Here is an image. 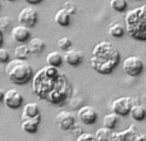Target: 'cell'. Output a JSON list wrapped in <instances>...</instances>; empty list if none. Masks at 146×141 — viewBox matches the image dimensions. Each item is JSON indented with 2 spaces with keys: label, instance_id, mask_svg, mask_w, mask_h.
Returning <instances> with one entry per match:
<instances>
[{
  "label": "cell",
  "instance_id": "4316f807",
  "mask_svg": "<svg viewBox=\"0 0 146 141\" xmlns=\"http://www.w3.org/2000/svg\"><path fill=\"white\" fill-rule=\"evenodd\" d=\"M9 61H10L9 50H7V49H4V48H0V63L7 64Z\"/></svg>",
  "mask_w": 146,
  "mask_h": 141
},
{
  "label": "cell",
  "instance_id": "7402d4cb",
  "mask_svg": "<svg viewBox=\"0 0 146 141\" xmlns=\"http://www.w3.org/2000/svg\"><path fill=\"white\" fill-rule=\"evenodd\" d=\"M28 55H30V49H28L27 45L22 44V45H18L17 48L14 49V57L15 59H26L27 61Z\"/></svg>",
  "mask_w": 146,
  "mask_h": 141
},
{
  "label": "cell",
  "instance_id": "83f0119b",
  "mask_svg": "<svg viewBox=\"0 0 146 141\" xmlns=\"http://www.w3.org/2000/svg\"><path fill=\"white\" fill-rule=\"evenodd\" d=\"M76 141H98V140H96L95 135L90 134V132H82Z\"/></svg>",
  "mask_w": 146,
  "mask_h": 141
},
{
  "label": "cell",
  "instance_id": "3957f363",
  "mask_svg": "<svg viewBox=\"0 0 146 141\" xmlns=\"http://www.w3.org/2000/svg\"><path fill=\"white\" fill-rule=\"evenodd\" d=\"M126 32L133 40L146 41V4L131 9L124 15Z\"/></svg>",
  "mask_w": 146,
  "mask_h": 141
},
{
  "label": "cell",
  "instance_id": "8d00e7d4",
  "mask_svg": "<svg viewBox=\"0 0 146 141\" xmlns=\"http://www.w3.org/2000/svg\"><path fill=\"white\" fill-rule=\"evenodd\" d=\"M0 8H1V4H0Z\"/></svg>",
  "mask_w": 146,
  "mask_h": 141
},
{
  "label": "cell",
  "instance_id": "ffe728a7",
  "mask_svg": "<svg viewBox=\"0 0 146 141\" xmlns=\"http://www.w3.org/2000/svg\"><path fill=\"white\" fill-rule=\"evenodd\" d=\"M108 32H109V35H110L111 37L121 39V37H123V36H124V33H126V30H124V27L121 25V23L114 22V23H111V25L109 26Z\"/></svg>",
  "mask_w": 146,
  "mask_h": 141
},
{
  "label": "cell",
  "instance_id": "d4e9b609",
  "mask_svg": "<svg viewBox=\"0 0 146 141\" xmlns=\"http://www.w3.org/2000/svg\"><path fill=\"white\" fill-rule=\"evenodd\" d=\"M58 48L63 51H67L69 49H72V40L67 36H63L58 40Z\"/></svg>",
  "mask_w": 146,
  "mask_h": 141
},
{
  "label": "cell",
  "instance_id": "7a4b0ae2",
  "mask_svg": "<svg viewBox=\"0 0 146 141\" xmlns=\"http://www.w3.org/2000/svg\"><path fill=\"white\" fill-rule=\"evenodd\" d=\"M121 62L118 49L109 41H100L95 45L91 54L90 64L100 74H110Z\"/></svg>",
  "mask_w": 146,
  "mask_h": 141
},
{
  "label": "cell",
  "instance_id": "52a82bcc",
  "mask_svg": "<svg viewBox=\"0 0 146 141\" xmlns=\"http://www.w3.org/2000/svg\"><path fill=\"white\" fill-rule=\"evenodd\" d=\"M37 18H38L37 10H35L31 5H28V7L22 8V10L19 12V14H18V22H19V25L25 26L27 28H32L37 23Z\"/></svg>",
  "mask_w": 146,
  "mask_h": 141
},
{
  "label": "cell",
  "instance_id": "1f68e13d",
  "mask_svg": "<svg viewBox=\"0 0 146 141\" xmlns=\"http://www.w3.org/2000/svg\"><path fill=\"white\" fill-rule=\"evenodd\" d=\"M3 43H4V35H3V31L0 30V48H1Z\"/></svg>",
  "mask_w": 146,
  "mask_h": 141
},
{
  "label": "cell",
  "instance_id": "2e32d148",
  "mask_svg": "<svg viewBox=\"0 0 146 141\" xmlns=\"http://www.w3.org/2000/svg\"><path fill=\"white\" fill-rule=\"evenodd\" d=\"M71 17L72 15L69 14L64 8H62V9H59L58 12L55 13L54 21H55V23L58 26H60V27H67V26L71 25Z\"/></svg>",
  "mask_w": 146,
  "mask_h": 141
},
{
  "label": "cell",
  "instance_id": "8992f818",
  "mask_svg": "<svg viewBox=\"0 0 146 141\" xmlns=\"http://www.w3.org/2000/svg\"><path fill=\"white\" fill-rule=\"evenodd\" d=\"M135 103L133 98H127V96H122V98H118L111 103V110L113 113L118 114V116L126 117L129 116V112H131V108Z\"/></svg>",
  "mask_w": 146,
  "mask_h": 141
},
{
  "label": "cell",
  "instance_id": "f1b7e54d",
  "mask_svg": "<svg viewBox=\"0 0 146 141\" xmlns=\"http://www.w3.org/2000/svg\"><path fill=\"white\" fill-rule=\"evenodd\" d=\"M63 8H64V9H66L71 15H73V14L76 13V5L73 4L72 1H66V3H64V7H63Z\"/></svg>",
  "mask_w": 146,
  "mask_h": 141
},
{
  "label": "cell",
  "instance_id": "9c48e42d",
  "mask_svg": "<svg viewBox=\"0 0 146 141\" xmlns=\"http://www.w3.org/2000/svg\"><path fill=\"white\" fill-rule=\"evenodd\" d=\"M3 103L9 109H18V108H21L23 104V96L18 90L10 88V90L5 91L4 101H3Z\"/></svg>",
  "mask_w": 146,
  "mask_h": 141
},
{
  "label": "cell",
  "instance_id": "603a6c76",
  "mask_svg": "<svg viewBox=\"0 0 146 141\" xmlns=\"http://www.w3.org/2000/svg\"><path fill=\"white\" fill-rule=\"evenodd\" d=\"M128 7L127 0H110V8L118 13H124Z\"/></svg>",
  "mask_w": 146,
  "mask_h": 141
},
{
  "label": "cell",
  "instance_id": "e0dca14e",
  "mask_svg": "<svg viewBox=\"0 0 146 141\" xmlns=\"http://www.w3.org/2000/svg\"><path fill=\"white\" fill-rule=\"evenodd\" d=\"M129 116L132 117V119H133V121L141 122V121H144V119L146 118V109L141 105V104L136 103V104H133V105H132L131 112H129Z\"/></svg>",
  "mask_w": 146,
  "mask_h": 141
},
{
  "label": "cell",
  "instance_id": "d6986e66",
  "mask_svg": "<svg viewBox=\"0 0 146 141\" xmlns=\"http://www.w3.org/2000/svg\"><path fill=\"white\" fill-rule=\"evenodd\" d=\"M46 63L50 67H55L59 68L63 63V55H62L59 51H50V53L46 55Z\"/></svg>",
  "mask_w": 146,
  "mask_h": 141
},
{
  "label": "cell",
  "instance_id": "e575fe53",
  "mask_svg": "<svg viewBox=\"0 0 146 141\" xmlns=\"http://www.w3.org/2000/svg\"><path fill=\"white\" fill-rule=\"evenodd\" d=\"M145 101H146V92H145Z\"/></svg>",
  "mask_w": 146,
  "mask_h": 141
},
{
  "label": "cell",
  "instance_id": "d6a6232c",
  "mask_svg": "<svg viewBox=\"0 0 146 141\" xmlns=\"http://www.w3.org/2000/svg\"><path fill=\"white\" fill-rule=\"evenodd\" d=\"M4 95H5V92L1 90V88H0V103H1V101H4Z\"/></svg>",
  "mask_w": 146,
  "mask_h": 141
},
{
  "label": "cell",
  "instance_id": "d590c367",
  "mask_svg": "<svg viewBox=\"0 0 146 141\" xmlns=\"http://www.w3.org/2000/svg\"><path fill=\"white\" fill-rule=\"evenodd\" d=\"M135 1H139V0H135Z\"/></svg>",
  "mask_w": 146,
  "mask_h": 141
},
{
  "label": "cell",
  "instance_id": "7c38bea8",
  "mask_svg": "<svg viewBox=\"0 0 146 141\" xmlns=\"http://www.w3.org/2000/svg\"><path fill=\"white\" fill-rule=\"evenodd\" d=\"M12 37L18 43H28L31 40V33L30 28L25 27V26L19 25L12 28Z\"/></svg>",
  "mask_w": 146,
  "mask_h": 141
},
{
  "label": "cell",
  "instance_id": "4dcf8cb0",
  "mask_svg": "<svg viewBox=\"0 0 146 141\" xmlns=\"http://www.w3.org/2000/svg\"><path fill=\"white\" fill-rule=\"evenodd\" d=\"M25 1L30 5H37V4H40L42 0H25Z\"/></svg>",
  "mask_w": 146,
  "mask_h": 141
},
{
  "label": "cell",
  "instance_id": "484cf974",
  "mask_svg": "<svg viewBox=\"0 0 146 141\" xmlns=\"http://www.w3.org/2000/svg\"><path fill=\"white\" fill-rule=\"evenodd\" d=\"M0 30L3 32L12 30V18L10 17H0Z\"/></svg>",
  "mask_w": 146,
  "mask_h": 141
},
{
  "label": "cell",
  "instance_id": "ac0fdd59",
  "mask_svg": "<svg viewBox=\"0 0 146 141\" xmlns=\"http://www.w3.org/2000/svg\"><path fill=\"white\" fill-rule=\"evenodd\" d=\"M28 49H30V53L32 54H40L41 51L45 49V41L42 39H38V37H35V39H31L28 41Z\"/></svg>",
  "mask_w": 146,
  "mask_h": 141
},
{
  "label": "cell",
  "instance_id": "6da1fadb",
  "mask_svg": "<svg viewBox=\"0 0 146 141\" xmlns=\"http://www.w3.org/2000/svg\"><path fill=\"white\" fill-rule=\"evenodd\" d=\"M32 91L38 99L59 106L69 98L72 87L58 68L46 66L32 77Z\"/></svg>",
  "mask_w": 146,
  "mask_h": 141
},
{
  "label": "cell",
  "instance_id": "5b68a950",
  "mask_svg": "<svg viewBox=\"0 0 146 141\" xmlns=\"http://www.w3.org/2000/svg\"><path fill=\"white\" fill-rule=\"evenodd\" d=\"M123 70L131 77H137L144 70V63L141 58L136 55H129L123 62Z\"/></svg>",
  "mask_w": 146,
  "mask_h": 141
},
{
  "label": "cell",
  "instance_id": "8fae6325",
  "mask_svg": "<svg viewBox=\"0 0 146 141\" xmlns=\"http://www.w3.org/2000/svg\"><path fill=\"white\" fill-rule=\"evenodd\" d=\"M63 61L66 62L68 66L71 67H77L82 63L83 61V54L77 49H69V50L64 51Z\"/></svg>",
  "mask_w": 146,
  "mask_h": 141
},
{
  "label": "cell",
  "instance_id": "5bb4252c",
  "mask_svg": "<svg viewBox=\"0 0 146 141\" xmlns=\"http://www.w3.org/2000/svg\"><path fill=\"white\" fill-rule=\"evenodd\" d=\"M22 128L27 134H36L38 130V124L41 122V117L37 118H21Z\"/></svg>",
  "mask_w": 146,
  "mask_h": 141
},
{
  "label": "cell",
  "instance_id": "836d02e7",
  "mask_svg": "<svg viewBox=\"0 0 146 141\" xmlns=\"http://www.w3.org/2000/svg\"><path fill=\"white\" fill-rule=\"evenodd\" d=\"M7 1H10V3H13V1H15V0H7Z\"/></svg>",
  "mask_w": 146,
  "mask_h": 141
},
{
  "label": "cell",
  "instance_id": "f546056e",
  "mask_svg": "<svg viewBox=\"0 0 146 141\" xmlns=\"http://www.w3.org/2000/svg\"><path fill=\"white\" fill-rule=\"evenodd\" d=\"M135 141H146V135H144V134H136Z\"/></svg>",
  "mask_w": 146,
  "mask_h": 141
},
{
  "label": "cell",
  "instance_id": "cb8c5ba5",
  "mask_svg": "<svg viewBox=\"0 0 146 141\" xmlns=\"http://www.w3.org/2000/svg\"><path fill=\"white\" fill-rule=\"evenodd\" d=\"M111 130L110 128H106V127H101V128H99L98 131H96L95 134V137L98 141H108L110 139L111 136Z\"/></svg>",
  "mask_w": 146,
  "mask_h": 141
},
{
  "label": "cell",
  "instance_id": "30bf717a",
  "mask_svg": "<svg viewBox=\"0 0 146 141\" xmlns=\"http://www.w3.org/2000/svg\"><path fill=\"white\" fill-rule=\"evenodd\" d=\"M77 117L83 124H94L98 119V112L94 106L91 105H83L78 109V113H77Z\"/></svg>",
  "mask_w": 146,
  "mask_h": 141
},
{
  "label": "cell",
  "instance_id": "ba28073f",
  "mask_svg": "<svg viewBox=\"0 0 146 141\" xmlns=\"http://www.w3.org/2000/svg\"><path fill=\"white\" fill-rule=\"evenodd\" d=\"M55 122L62 131H71L76 127V116L69 110H62L56 114Z\"/></svg>",
  "mask_w": 146,
  "mask_h": 141
},
{
  "label": "cell",
  "instance_id": "277c9868",
  "mask_svg": "<svg viewBox=\"0 0 146 141\" xmlns=\"http://www.w3.org/2000/svg\"><path fill=\"white\" fill-rule=\"evenodd\" d=\"M5 73L15 85H26L33 77V69L26 59H12L5 64Z\"/></svg>",
  "mask_w": 146,
  "mask_h": 141
},
{
  "label": "cell",
  "instance_id": "9a60e30c",
  "mask_svg": "<svg viewBox=\"0 0 146 141\" xmlns=\"http://www.w3.org/2000/svg\"><path fill=\"white\" fill-rule=\"evenodd\" d=\"M41 117L40 114V108L36 103H28L23 106L22 117L21 118H37Z\"/></svg>",
  "mask_w": 146,
  "mask_h": 141
},
{
  "label": "cell",
  "instance_id": "44dd1931",
  "mask_svg": "<svg viewBox=\"0 0 146 141\" xmlns=\"http://www.w3.org/2000/svg\"><path fill=\"white\" fill-rule=\"evenodd\" d=\"M119 122V116L115 113H109L106 114L105 117H104L103 119V124L104 127H106V128H110V130H114L117 127V124H118Z\"/></svg>",
  "mask_w": 146,
  "mask_h": 141
},
{
  "label": "cell",
  "instance_id": "4fadbf2b",
  "mask_svg": "<svg viewBox=\"0 0 146 141\" xmlns=\"http://www.w3.org/2000/svg\"><path fill=\"white\" fill-rule=\"evenodd\" d=\"M136 127L131 126L129 128H127L126 131H121L118 134H111L110 139L108 141H135L136 137Z\"/></svg>",
  "mask_w": 146,
  "mask_h": 141
}]
</instances>
